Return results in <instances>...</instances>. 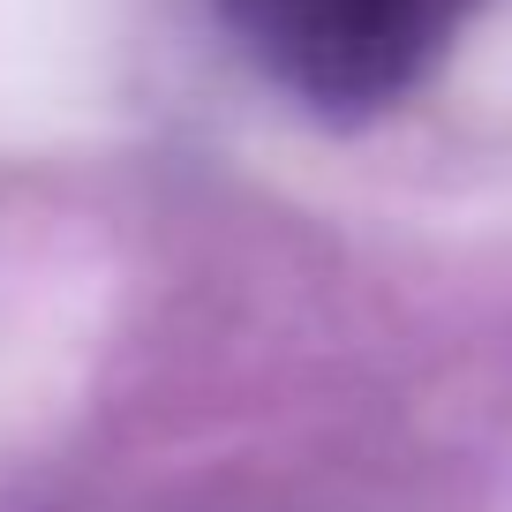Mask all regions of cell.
I'll list each match as a JSON object with an SVG mask.
<instances>
[{"mask_svg": "<svg viewBox=\"0 0 512 512\" xmlns=\"http://www.w3.org/2000/svg\"><path fill=\"white\" fill-rule=\"evenodd\" d=\"M264 76L317 113H384L452 53L482 0H219Z\"/></svg>", "mask_w": 512, "mask_h": 512, "instance_id": "1", "label": "cell"}]
</instances>
